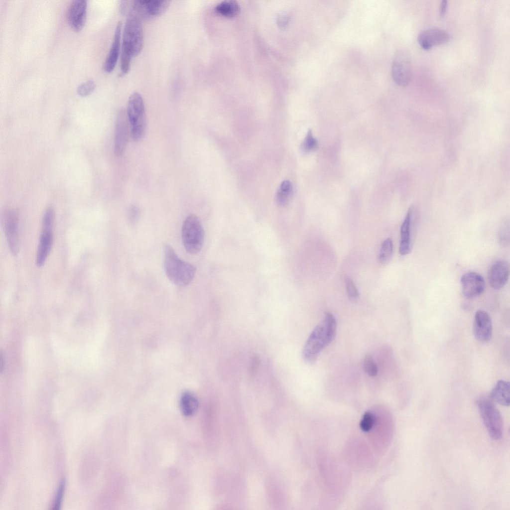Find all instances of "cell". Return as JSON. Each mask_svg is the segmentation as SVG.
Listing matches in <instances>:
<instances>
[{"label":"cell","mask_w":510,"mask_h":510,"mask_svg":"<svg viewBox=\"0 0 510 510\" xmlns=\"http://www.w3.org/2000/svg\"><path fill=\"white\" fill-rule=\"evenodd\" d=\"M336 328L335 317L330 312H326L304 344L302 357L306 362L311 364L316 361L321 351L334 340Z\"/></svg>","instance_id":"1"},{"label":"cell","mask_w":510,"mask_h":510,"mask_svg":"<svg viewBox=\"0 0 510 510\" xmlns=\"http://www.w3.org/2000/svg\"><path fill=\"white\" fill-rule=\"evenodd\" d=\"M164 266L169 280L179 286H185L193 280L196 268L181 259L169 245L164 247Z\"/></svg>","instance_id":"2"},{"label":"cell","mask_w":510,"mask_h":510,"mask_svg":"<svg viewBox=\"0 0 510 510\" xmlns=\"http://www.w3.org/2000/svg\"><path fill=\"white\" fill-rule=\"evenodd\" d=\"M141 21L135 16H128L123 33L121 56L131 59L141 52L143 46Z\"/></svg>","instance_id":"3"},{"label":"cell","mask_w":510,"mask_h":510,"mask_svg":"<svg viewBox=\"0 0 510 510\" xmlns=\"http://www.w3.org/2000/svg\"><path fill=\"white\" fill-rule=\"evenodd\" d=\"M182 239L186 251L196 254L201 250L204 241V231L199 219L190 214L185 219L181 230Z\"/></svg>","instance_id":"4"},{"label":"cell","mask_w":510,"mask_h":510,"mask_svg":"<svg viewBox=\"0 0 510 510\" xmlns=\"http://www.w3.org/2000/svg\"><path fill=\"white\" fill-rule=\"evenodd\" d=\"M480 415L490 437L493 440L501 439L504 430L500 412L492 400L483 398L478 401Z\"/></svg>","instance_id":"5"},{"label":"cell","mask_w":510,"mask_h":510,"mask_svg":"<svg viewBox=\"0 0 510 510\" xmlns=\"http://www.w3.org/2000/svg\"><path fill=\"white\" fill-rule=\"evenodd\" d=\"M54 210L51 207L45 211L42 218V230L39 238L36 257V264L42 266L46 261L52 248Z\"/></svg>","instance_id":"6"},{"label":"cell","mask_w":510,"mask_h":510,"mask_svg":"<svg viewBox=\"0 0 510 510\" xmlns=\"http://www.w3.org/2000/svg\"><path fill=\"white\" fill-rule=\"evenodd\" d=\"M419 220L418 211L414 207L408 209L400 227L399 253L401 255L409 254L413 245Z\"/></svg>","instance_id":"7"},{"label":"cell","mask_w":510,"mask_h":510,"mask_svg":"<svg viewBox=\"0 0 510 510\" xmlns=\"http://www.w3.org/2000/svg\"><path fill=\"white\" fill-rule=\"evenodd\" d=\"M392 78L396 84L403 87L411 81L412 68L409 53L400 50L396 53L391 66Z\"/></svg>","instance_id":"8"},{"label":"cell","mask_w":510,"mask_h":510,"mask_svg":"<svg viewBox=\"0 0 510 510\" xmlns=\"http://www.w3.org/2000/svg\"><path fill=\"white\" fill-rule=\"evenodd\" d=\"M2 224L11 254L17 255L19 249V216L14 209H7L2 217Z\"/></svg>","instance_id":"9"},{"label":"cell","mask_w":510,"mask_h":510,"mask_svg":"<svg viewBox=\"0 0 510 510\" xmlns=\"http://www.w3.org/2000/svg\"><path fill=\"white\" fill-rule=\"evenodd\" d=\"M129 121L127 111L122 109L119 112L116 121L114 153L117 156L124 152L129 135Z\"/></svg>","instance_id":"10"},{"label":"cell","mask_w":510,"mask_h":510,"mask_svg":"<svg viewBox=\"0 0 510 510\" xmlns=\"http://www.w3.org/2000/svg\"><path fill=\"white\" fill-rule=\"evenodd\" d=\"M462 293L466 298L480 296L485 291V281L483 277L475 271L464 274L461 278Z\"/></svg>","instance_id":"11"},{"label":"cell","mask_w":510,"mask_h":510,"mask_svg":"<svg viewBox=\"0 0 510 510\" xmlns=\"http://www.w3.org/2000/svg\"><path fill=\"white\" fill-rule=\"evenodd\" d=\"M87 0H73L68 6L66 17L70 26L75 31L84 27L87 16Z\"/></svg>","instance_id":"12"},{"label":"cell","mask_w":510,"mask_h":510,"mask_svg":"<svg viewBox=\"0 0 510 510\" xmlns=\"http://www.w3.org/2000/svg\"><path fill=\"white\" fill-rule=\"evenodd\" d=\"M450 39V34L439 28H430L421 32L417 41L422 48L429 50L433 47L447 42Z\"/></svg>","instance_id":"13"},{"label":"cell","mask_w":510,"mask_h":510,"mask_svg":"<svg viewBox=\"0 0 510 510\" xmlns=\"http://www.w3.org/2000/svg\"><path fill=\"white\" fill-rule=\"evenodd\" d=\"M510 275L509 263L505 260H499L493 264L488 272L490 285L495 290H500L507 283Z\"/></svg>","instance_id":"14"},{"label":"cell","mask_w":510,"mask_h":510,"mask_svg":"<svg viewBox=\"0 0 510 510\" xmlns=\"http://www.w3.org/2000/svg\"><path fill=\"white\" fill-rule=\"evenodd\" d=\"M474 334L480 341L487 342L492 336V322L489 314L483 310L477 311L475 315Z\"/></svg>","instance_id":"15"},{"label":"cell","mask_w":510,"mask_h":510,"mask_svg":"<svg viewBox=\"0 0 510 510\" xmlns=\"http://www.w3.org/2000/svg\"><path fill=\"white\" fill-rule=\"evenodd\" d=\"M122 22H118L115 30L113 42L103 65L104 71L111 72L115 68L120 54Z\"/></svg>","instance_id":"16"},{"label":"cell","mask_w":510,"mask_h":510,"mask_svg":"<svg viewBox=\"0 0 510 510\" xmlns=\"http://www.w3.org/2000/svg\"><path fill=\"white\" fill-rule=\"evenodd\" d=\"M127 113L131 126L136 122L146 118L143 100L138 93H133L129 96Z\"/></svg>","instance_id":"17"},{"label":"cell","mask_w":510,"mask_h":510,"mask_svg":"<svg viewBox=\"0 0 510 510\" xmlns=\"http://www.w3.org/2000/svg\"><path fill=\"white\" fill-rule=\"evenodd\" d=\"M493 401L504 406H509L510 402V383L504 380L498 381L490 393Z\"/></svg>","instance_id":"18"},{"label":"cell","mask_w":510,"mask_h":510,"mask_svg":"<svg viewBox=\"0 0 510 510\" xmlns=\"http://www.w3.org/2000/svg\"><path fill=\"white\" fill-rule=\"evenodd\" d=\"M180 406L183 414L192 416L197 412L199 403L196 396L190 392H185L181 396Z\"/></svg>","instance_id":"19"},{"label":"cell","mask_w":510,"mask_h":510,"mask_svg":"<svg viewBox=\"0 0 510 510\" xmlns=\"http://www.w3.org/2000/svg\"><path fill=\"white\" fill-rule=\"evenodd\" d=\"M293 194V186L289 180H284L281 183L275 196L276 203L280 206L287 205Z\"/></svg>","instance_id":"20"},{"label":"cell","mask_w":510,"mask_h":510,"mask_svg":"<svg viewBox=\"0 0 510 510\" xmlns=\"http://www.w3.org/2000/svg\"><path fill=\"white\" fill-rule=\"evenodd\" d=\"M216 11L225 16L232 17L237 15L240 10V6L235 0H224L219 3L215 7Z\"/></svg>","instance_id":"21"},{"label":"cell","mask_w":510,"mask_h":510,"mask_svg":"<svg viewBox=\"0 0 510 510\" xmlns=\"http://www.w3.org/2000/svg\"><path fill=\"white\" fill-rule=\"evenodd\" d=\"M148 12L152 17L162 14L169 6L168 0H145Z\"/></svg>","instance_id":"22"},{"label":"cell","mask_w":510,"mask_h":510,"mask_svg":"<svg viewBox=\"0 0 510 510\" xmlns=\"http://www.w3.org/2000/svg\"><path fill=\"white\" fill-rule=\"evenodd\" d=\"M510 221L509 219H504L499 226L497 239L499 244L503 247L509 246L510 243Z\"/></svg>","instance_id":"23"},{"label":"cell","mask_w":510,"mask_h":510,"mask_svg":"<svg viewBox=\"0 0 510 510\" xmlns=\"http://www.w3.org/2000/svg\"><path fill=\"white\" fill-rule=\"evenodd\" d=\"M393 242L391 238H388L383 241L379 255V260L381 263L388 262L392 256Z\"/></svg>","instance_id":"24"},{"label":"cell","mask_w":510,"mask_h":510,"mask_svg":"<svg viewBox=\"0 0 510 510\" xmlns=\"http://www.w3.org/2000/svg\"><path fill=\"white\" fill-rule=\"evenodd\" d=\"M146 125V118L140 120L131 126V137L135 141H139L143 137Z\"/></svg>","instance_id":"25"},{"label":"cell","mask_w":510,"mask_h":510,"mask_svg":"<svg viewBox=\"0 0 510 510\" xmlns=\"http://www.w3.org/2000/svg\"><path fill=\"white\" fill-rule=\"evenodd\" d=\"M318 147V140L312 135L309 129L301 144V149L304 152H308L316 149Z\"/></svg>","instance_id":"26"},{"label":"cell","mask_w":510,"mask_h":510,"mask_svg":"<svg viewBox=\"0 0 510 510\" xmlns=\"http://www.w3.org/2000/svg\"><path fill=\"white\" fill-rule=\"evenodd\" d=\"M375 421V415L371 412H366L360 423L361 429L365 432H369L372 429Z\"/></svg>","instance_id":"27"},{"label":"cell","mask_w":510,"mask_h":510,"mask_svg":"<svg viewBox=\"0 0 510 510\" xmlns=\"http://www.w3.org/2000/svg\"><path fill=\"white\" fill-rule=\"evenodd\" d=\"M365 372L371 377H375L378 372L377 366L373 359L370 356H366L363 362Z\"/></svg>","instance_id":"28"},{"label":"cell","mask_w":510,"mask_h":510,"mask_svg":"<svg viewBox=\"0 0 510 510\" xmlns=\"http://www.w3.org/2000/svg\"><path fill=\"white\" fill-rule=\"evenodd\" d=\"M345 281L347 292L349 298L352 300H356L359 296V292L353 280L349 276L346 275Z\"/></svg>","instance_id":"29"},{"label":"cell","mask_w":510,"mask_h":510,"mask_svg":"<svg viewBox=\"0 0 510 510\" xmlns=\"http://www.w3.org/2000/svg\"><path fill=\"white\" fill-rule=\"evenodd\" d=\"M95 88V84L93 80H88L81 84L77 88L79 95L85 97L90 94Z\"/></svg>","instance_id":"30"},{"label":"cell","mask_w":510,"mask_h":510,"mask_svg":"<svg viewBox=\"0 0 510 510\" xmlns=\"http://www.w3.org/2000/svg\"><path fill=\"white\" fill-rule=\"evenodd\" d=\"M140 216V210L136 206H131L128 210L127 217L129 223L134 224L137 222Z\"/></svg>","instance_id":"31"},{"label":"cell","mask_w":510,"mask_h":510,"mask_svg":"<svg viewBox=\"0 0 510 510\" xmlns=\"http://www.w3.org/2000/svg\"><path fill=\"white\" fill-rule=\"evenodd\" d=\"M64 488H65V481L63 480L61 482V484H60V485L59 486V489L58 490L57 495H56V497L55 498V501H54V504H53V510H58V509H59V508H60V507L61 506V503L62 498H63V493H64Z\"/></svg>","instance_id":"32"},{"label":"cell","mask_w":510,"mask_h":510,"mask_svg":"<svg viewBox=\"0 0 510 510\" xmlns=\"http://www.w3.org/2000/svg\"><path fill=\"white\" fill-rule=\"evenodd\" d=\"M447 5L448 4L447 0L441 1L439 11L440 16L443 17L445 14L447 10Z\"/></svg>","instance_id":"33"}]
</instances>
